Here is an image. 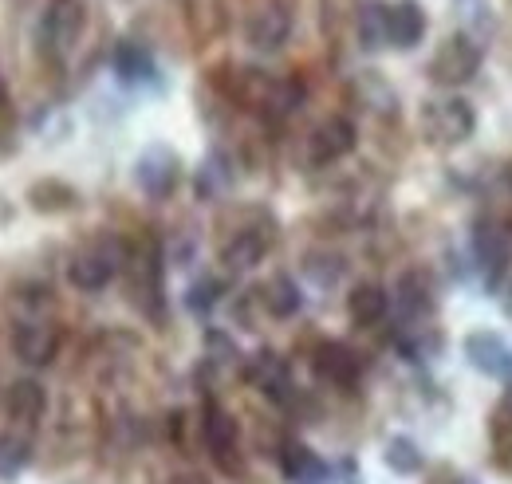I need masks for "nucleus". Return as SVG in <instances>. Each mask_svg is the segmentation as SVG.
Wrapping results in <instances>:
<instances>
[{
	"label": "nucleus",
	"mask_w": 512,
	"mask_h": 484,
	"mask_svg": "<svg viewBox=\"0 0 512 484\" xmlns=\"http://www.w3.org/2000/svg\"><path fill=\"white\" fill-rule=\"evenodd\" d=\"M477 67H481V52H477V44H473L469 36H453L449 44H442V52L434 56L430 75H434V83H442V87H457V83L473 79V75H477Z\"/></svg>",
	"instance_id": "obj_1"
},
{
	"label": "nucleus",
	"mask_w": 512,
	"mask_h": 484,
	"mask_svg": "<svg viewBox=\"0 0 512 484\" xmlns=\"http://www.w3.org/2000/svg\"><path fill=\"white\" fill-rule=\"evenodd\" d=\"M351 150H355V126L347 119H339V115L320 122L312 130V138H308V154H312L316 166H331V162H339Z\"/></svg>",
	"instance_id": "obj_2"
},
{
	"label": "nucleus",
	"mask_w": 512,
	"mask_h": 484,
	"mask_svg": "<svg viewBox=\"0 0 512 484\" xmlns=\"http://www.w3.org/2000/svg\"><path fill=\"white\" fill-rule=\"evenodd\" d=\"M12 351L16 359L28 366H48L60 351V331L48 323H20L12 335Z\"/></svg>",
	"instance_id": "obj_3"
},
{
	"label": "nucleus",
	"mask_w": 512,
	"mask_h": 484,
	"mask_svg": "<svg viewBox=\"0 0 512 484\" xmlns=\"http://www.w3.org/2000/svg\"><path fill=\"white\" fill-rule=\"evenodd\" d=\"M134 178H138V185H142V193H150V197H166V193L178 185V158H174L166 146H154V150H146V154L138 158Z\"/></svg>",
	"instance_id": "obj_4"
},
{
	"label": "nucleus",
	"mask_w": 512,
	"mask_h": 484,
	"mask_svg": "<svg viewBox=\"0 0 512 484\" xmlns=\"http://www.w3.org/2000/svg\"><path fill=\"white\" fill-rule=\"evenodd\" d=\"M426 126L438 142H465L473 134V107L465 99H446V103H434V111L426 115Z\"/></svg>",
	"instance_id": "obj_5"
},
{
	"label": "nucleus",
	"mask_w": 512,
	"mask_h": 484,
	"mask_svg": "<svg viewBox=\"0 0 512 484\" xmlns=\"http://www.w3.org/2000/svg\"><path fill=\"white\" fill-rule=\"evenodd\" d=\"M465 355H469V363L477 366V370L512 382V351L505 347V339H497L493 331L469 335V339H465Z\"/></svg>",
	"instance_id": "obj_6"
},
{
	"label": "nucleus",
	"mask_w": 512,
	"mask_h": 484,
	"mask_svg": "<svg viewBox=\"0 0 512 484\" xmlns=\"http://www.w3.org/2000/svg\"><path fill=\"white\" fill-rule=\"evenodd\" d=\"M422 36H426V12H422V4L398 0V4L386 8V44L414 48V44H422Z\"/></svg>",
	"instance_id": "obj_7"
},
{
	"label": "nucleus",
	"mask_w": 512,
	"mask_h": 484,
	"mask_svg": "<svg viewBox=\"0 0 512 484\" xmlns=\"http://www.w3.org/2000/svg\"><path fill=\"white\" fill-rule=\"evenodd\" d=\"M115 272H119V256L107 252V248H95V252L75 256L67 276H71L75 288H83V292H99V288H107V284L115 280Z\"/></svg>",
	"instance_id": "obj_8"
},
{
	"label": "nucleus",
	"mask_w": 512,
	"mask_h": 484,
	"mask_svg": "<svg viewBox=\"0 0 512 484\" xmlns=\"http://www.w3.org/2000/svg\"><path fill=\"white\" fill-rule=\"evenodd\" d=\"M359 370H363L359 355L351 347H343V343H323L316 351V374L327 378V382L351 386V382H359Z\"/></svg>",
	"instance_id": "obj_9"
},
{
	"label": "nucleus",
	"mask_w": 512,
	"mask_h": 484,
	"mask_svg": "<svg viewBox=\"0 0 512 484\" xmlns=\"http://www.w3.org/2000/svg\"><path fill=\"white\" fill-rule=\"evenodd\" d=\"M473 244H477V260H481V268L489 272V280H501L512 260L509 233H501V229H493V225H481Z\"/></svg>",
	"instance_id": "obj_10"
},
{
	"label": "nucleus",
	"mask_w": 512,
	"mask_h": 484,
	"mask_svg": "<svg viewBox=\"0 0 512 484\" xmlns=\"http://www.w3.org/2000/svg\"><path fill=\"white\" fill-rule=\"evenodd\" d=\"M83 28V8L79 0H52L48 16H44V36L56 44V48H67Z\"/></svg>",
	"instance_id": "obj_11"
},
{
	"label": "nucleus",
	"mask_w": 512,
	"mask_h": 484,
	"mask_svg": "<svg viewBox=\"0 0 512 484\" xmlns=\"http://www.w3.org/2000/svg\"><path fill=\"white\" fill-rule=\"evenodd\" d=\"M288 28H292L288 12L264 8V12H256L253 20H249V44L260 48V52H276V48L288 40Z\"/></svg>",
	"instance_id": "obj_12"
},
{
	"label": "nucleus",
	"mask_w": 512,
	"mask_h": 484,
	"mask_svg": "<svg viewBox=\"0 0 512 484\" xmlns=\"http://www.w3.org/2000/svg\"><path fill=\"white\" fill-rule=\"evenodd\" d=\"M44 406H48V394H44V386H40V382H32V378L12 382V386H8V394H4V410H8L12 418H20V422L40 418V414H44Z\"/></svg>",
	"instance_id": "obj_13"
},
{
	"label": "nucleus",
	"mask_w": 512,
	"mask_h": 484,
	"mask_svg": "<svg viewBox=\"0 0 512 484\" xmlns=\"http://www.w3.org/2000/svg\"><path fill=\"white\" fill-rule=\"evenodd\" d=\"M205 445H209V453H213L217 461H225V465H229V453L237 449V422H233L225 410H217V406L205 410Z\"/></svg>",
	"instance_id": "obj_14"
},
{
	"label": "nucleus",
	"mask_w": 512,
	"mask_h": 484,
	"mask_svg": "<svg viewBox=\"0 0 512 484\" xmlns=\"http://www.w3.org/2000/svg\"><path fill=\"white\" fill-rule=\"evenodd\" d=\"M284 477L292 484H323L327 481V465L308 445H288L284 449Z\"/></svg>",
	"instance_id": "obj_15"
},
{
	"label": "nucleus",
	"mask_w": 512,
	"mask_h": 484,
	"mask_svg": "<svg viewBox=\"0 0 512 484\" xmlns=\"http://www.w3.org/2000/svg\"><path fill=\"white\" fill-rule=\"evenodd\" d=\"M115 75H119L123 83H150V79L158 75V67H154V56H150L146 48H138V44H119V48H115Z\"/></svg>",
	"instance_id": "obj_16"
},
{
	"label": "nucleus",
	"mask_w": 512,
	"mask_h": 484,
	"mask_svg": "<svg viewBox=\"0 0 512 484\" xmlns=\"http://www.w3.org/2000/svg\"><path fill=\"white\" fill-rule=\"evenodd\" d=\"M264 252H268V241L260 233H237L233 241L221 248V260L229 268H237V272H249V268H256L264 260Z\"/></svg>",
	"instance_id": "obj_17"
},
{
	"label": "nucleus",
	"mask_w": 512,
	"mask_h": 484,
	"mask_svg": "<svg viewBox=\"0 0 512 484\" xmlns=\"http://www.w3.org/2000/svg\"><path fill=\"white\" fill-rule=\"evenodd\" d=\"M347 311H351V319L355 323H379L386 315V292L379 284H359L351 296H347Z\"/></svg>",
	"instance_id": "obj_18"
},
{
	"label": "nucleus",
	"mask_w": 512,
	"mask_h": 484,
	"mask_svg": "<svg viewBox=\"0 0 512 484\" xmlns=\"http://www.w3.org/2000/svg\"><path fill=\"white\" fill-rule=\"evenodd\" d=\"M300 288H296V280L292 276H276L268 288H264V307L276 315V319H288V315H296L300 311Z\"/></svg>",
	"instance_id": "obj_19"
},
{
	"label": "nucleus",
	"mask_w": 512,
	"mask_h": 484,
	"mask_svg": "<svg viewBox=\"0 0 512 484\" xmlns=\"http://www.w3.org/2000/svg\"><path fill=\"white\" fill-rule=\"evenodd\" d=\"M398 307L402 311H426L430 307V276L426 272H406L398 280Z\"/></svg>",
	"instance_id": "obj_20"
},
{
	"label": "nucleus",
	"mask_w": 512,
	"mask_h": 484,
	"mask_svg": "<svg viewBox=\"0 0 512 484\" xmlns=\"http://www.w3.org/2000/svg\"><path fill=\"white\" fill-rule=\"evenodd\" d=\"M386 465H390L398 477H410V473H418V469H422V453H418V445H414V441L394 437V441L386 445Z\"/></svg>",
	"instance_id": "obj_21"
},
{
	"label": "nucleus",
	"mask_w": 512,
	"mask_h": 484,
	"mask_svg": "<svg viewBox=\"0 0 512 484\" xmlns=\"http://www.w3.org/2000/svg\"><path fill=\"white\" fill-rule=\"evenodd\" d=\"M24 465H28V445H24L20 437L4 433V437H0V481L20 477V473H24Z\"/></svg>",
	"instance_id": "obj_22"
},
{
	"label": "nucleus",
	"mask_w": 512,
	"mask_h": 484,
	"mask_svg": "<svg viewBox=\"0 0 512 484\" xmlns=\"http://www.w3.org/2000/svg\"><path fill=\"white\" fill-rule=\"evenodd\" d=\"M359 32H363L367 48H379V40H386V8L383 4H367V8H363Z\"/></svg>",
	"instance_id": "obj_23"
},
{
	"label": "nucleus",
	"mask_w": 512,
	"mask_h": 484,
	"mask_svg": "<svg viewBox=\"0 0 512 484\" xmlns=\"http://www.w3.org/2000/svg\"><path fill=\"white\" fill-rule=\"evenodd\" d=\"M217 292H221V284L217 280H201V284H193L190 288V307L193 311H209L213 303H217Z\"/></svg>",
	"instance_id": "obj_24"
},
{
	"label": "nucleus",
	"mask_w": 512,
	"mask_h": 484,
	"mask_svg": "<svg viewBox=\"0 0 512 484\" xmlns=\"http://www.w3.org/2000/svg\"><path fill=\"white\" fill-rule=\"evenodd\" d=\"M0 103H4V79H0Z\"/></svg>",
	"instance_id": "obj_25"
}]
</instances>
